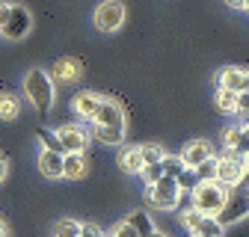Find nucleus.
Here are the masks:
<instances>
[{
	"label": "nucleus",
	"instance_id": "obj_1",
	"mask_svg": "<svg viewBox=\"0 0 249 237\" xmlns=\"http://www.w3.org/2000/svg\"><path fill=\"white\" fill-rule=\"evenodd\" d=\"M24 98L30 101L39 116H45L51 107H53V98H56V86L51 80V74L45 68H30L24 74Z\"/></svg>",
	"mask_w": 249,
	"mask_h": 237
},
{
	"label": "nucleus",
	"instance_id": "obj_2",
	"mask_svg": "<svg viewBox=\"0 0 249 237\" xmlns=\"http://www.w3.org/2000/svg\"><path fill=\"white\" fill-rule=\"evenodd\" d=\"M190 199H193V211H199L202 217H220V211L226 207V199H229V190L220 187L216 181H199L193 190H190Z\"/></svg>",
	"mask_w": 249,
	"mask_h": 237
},
{
	"label": "nucleus",
	"instance_id": "obj_3",
	"mask_svg": "<svg viewBox=\"0 0 249 237\" xmlns=\"http://www.w3.org/2000/svg\"><path fill=\"white\" fill-rule=\"evenodd\" d=\"M145 199H148L151 207H158V211H175L181 190L175 184V178H160V181H154L151 187H145Z\"/></svg>",
	"mask_w": 249,
	"mask_h": 237
},
{
	"label": "nucleus",
	"instance_id": "obj_4",
	"mask_svg": "<svg viewBox=\"0 0 249 237\" xmlns=\"http://www.w3.org/2000/svg\"><path fill=\"white\" fill-rule=\"evenodd\" d=\"M249 217V193L243 187H231L229 190V199H226V207L220 211V217H216V222H220L223 228L229 225H237Z\"/></svg>",
	"mask_w": 249,
	"mask_h": 237
},
{
	"label": "nucleus",
	"instance_id": "obj_5",
	"mask_svg": "<svg viewBox=\"0 0 249 237\" xmlns=\"http://www.w3.org/2000/svg\"><path fill=\"white\" fill-rule=\"evenodd\" d=\"M246 166H243V157H237L234 152H226L223 157H216V175H213V181L231 190V187H240V178H243Z\"/></svg>",
	"mask_w": 249,
	"mask_h": 237
},
{
	"label": "nucleus",
	"instance_id": "obj_6",
	"mask_svg": "<svg viewBox=\"0 0 249 237\" xmlns=\"http://www.w3.org/2000/svg\"><path fill=\"white\" fill-rule=\"evenodd\" d=\"M53 134L62 145V154H83L89 148V131L83 125H59Z\"/></svg>",
	"mask_w": 249,
	"mask_h": 237
},
{
	"label": "nucleus",
	"instance_id": "obj_7",
	"mask_svg": "<svg viewBox=\"0 0 249 237\" xmlns=\"http://www.w3.org/2000/svg\"><path fill=\"white\" fill-rule=\"evenodd\" d=\"M92 21H95V27L101 33H116L124 24V3H119V0H104V3H98Z\"/></svg>",
	"mask_w": 249,
	"mask_h": 237
},
{
	"label": "nucleus",
	"instance_id": "obj_8",
	"mask_svg": "<svg viewBox=\"0 0 249 237\" xmlns=\"http://www.w3.org/2000/svg\"><path fill=\"white\" fill-rule=\"evenodd\" d=\"M30 27H33V18H30V12L18 3H12V12H9V21L0 27V36L9 39V42H21L27 33H30Z\"/></svg>",
	"mask_w": 249,
	"mask_h": 237
},
{
	"label": "nucleus",
	"instance_id": "obj_9",
	"mask_svg": "<svg viewBox=\"0 0 249 237\" xmlns=\"http://www.w3.org/2000/svg\"><path fill=\"white\" fill-rule=\"evenodd\" d=\"M220 89H229V92H249V68H237V66H226L220 71V80H216Z\"/></svg>",
	"mask_w": 249,
	"mask_h": 237
},
{
	"label": "nucleus",
	"instance_id": "obj_10",
	"mask_svg": "<svg viewBox=\"0 0 249 237\" xmlns=\"http://www.w3.org/2000/svg\"><path fill=\"white\" fill-rule=\"evenodd\" d=\"M178 157L184 160L187 169H196L202 160L213 157V148H211L208 139H190V142H184V148H181V154H178Z\"/></svg>",
	"mask_w": 249,
	"mask_h": 237
},
{
	"label": "nucleus",
	"instance_id": "obj_11",
	"mask_svg": "<svg viewBox=\"0 0 249 237\" xmlns=\"http://www.w3.org/2000/svg\"><path fill=\"white\" fill-rule=\"evenodd\" d=\"M98 107H101V95H98V92H92V89H80V92L71 98V110H74V116L86 118V122H92V118H95Z\"/></svg>",
	"mask_w": 249,
	"mask_h": 237
},
{
	"label": "nucleus",
	"instance_id": "obj_12",
	"mask_svg": "<svg viewBox=\"0 0 249 237\" xmlns=\"http://www.w3.org/2000/svg\"><path fill=\"white\" fill-rule=\"evenodd\" d=\"M51 80H62V83H74V80H80V74H83V66H80V59H71V56H62V59H56V63L51 66Z\"/></svg>",
	"mask_w": 249,
	"mask_h": 237
},
{
	"label": "nucleus",
	"instance_id": "obj_13",
	"mask_svg": "<svg viewBox=\"0 0 249 237\" xmlns=\"http://www.w3.org/2000/svg\"><path fill=\"white\" fill-rule=\"evenodd\" d=\"M223 145H226V152H234L237 157H243L249 152V131L246 125H231L223 131Z\"/></svg>",
	"mask_w": 249,
	"mask_h": 237
},
{
	"label": "nucleus",
	"instance_id": "obj_14",
	"mask_svg": "<svg viewBox=\"0 0 249 237\" xmlns=\"http://www.w3.org/2000/svg\"><path fill=\"white\" fill-rule=\"evenodd\" d=\"M95 125H128L124 122V110L116 98H101V107L95 113V118H92Z\"/></svg>",
	"mask_w": 249,
	"mask_h": 237
},
{
	"label": "nucleus",
	"instance_id": "obj_15",
	"mask_svg": "<svg viewBox=\"0 0 249 237\" xmlns=\"http://www.w3.org/2000/svg\"><path fill=\"white\" fill-rule=\"evenodd\" d=\"M36 166H39L42 178H48V181H59V178H62V154L59 152H48V148H42L39 157H36Z\"/></svg>",
	"mask_w": 249,
	"mask_h": 237
},
{
	"label": "nucleus",
	"instance_id": "obj_16",
	"mask_svg": "<svg viewBox=\"0 0 249 237\" xmlns=\"http://www.w3.org/2000/svg\"><path fill=\"white\" fill-rule=\"evenodd\" d=\"M124 134H128V125H95L89 139H95L98 145H122Z\"/></svg>",
	"mask_w": 249,
	"mask_h": 237
},
{
	"label": "nucleus",
	"instance_id": "obj_17",
	"mask_svg": "<svg viewBox=\"0 0 249 237\" xmlns=\"http://www.w3.org/2000/svg\"><path fill=\"white\" fill-rule=\"evenodd\" d=\"M89 172L86 154H62V178L66 181H83Z\"/></svg>",
	"mask_w": 249,
	"mask_h": 237
},
{
	"label": "nucleus",
	"instance_id": "obj_18",
	"mask_svg": "<svg viewBox=\"0 0 249 237\" xmlns=\"http://www.w3.org/2000/svg\"><path fill=\"white\" fill-rule=\"evenodd\" d=\"M119 169H122L124 175H140V172H142L140 145H128V148H122V154H119Z\"/></svg>",
	"mask_w": 249,
	"mask_h": 237
},
{
	"label": "nucleus",
	"instance_id": "obj_19",
	"mask_svg": "<svg viewBox=\"0 0 249 237\" xmlns=\"http://www.w3.org/2000/svg\"><path fill=\"white\" fill-rule=\"evenodd\" d=\"M128 222H131V228H134L140 237H148L151 231H158V225H154V217H151L148 211H142V207H137V211L128 214Z\"/></svg>",
	"mask_w": 249,
	"mask_h": 237
},
{
	"label": "nucleus",
	"instance_id": "obj_20",
	"mask_svg": "<svg viewBox=\"0 0 249 237\" xmlns=\"http://www.w3.org/2000/svg\"><path fill=\"white\" fill-rule=\"evenodd\" d=\"M21 113V101L12 92H0V122H15Z\"/></svg>",
	"mask_w": 249,
	"mask_h": 237
},
{
	"label": "nucleus",
	"instance_id": "obj_21",
	"mask_svg": "<svg viewBox=\"0 0 249 237\" xmlns=\"http://www.w3.org/2000/svg\"><path fill=\"white\" fill-rule=\"evenodd\" d=\"M234 98H237L234 92L216 86V92H213V107L220 110V113H226V116H234Z\"/></svg>",
	"mask_w": 249,
	"mask_h": 237
},
{
	"label": "nucleus",
	"instance_id": "obj_22",
	"mask_svg": "<svg viewBox=\"0 0 249 237\" xmlns=\"http://www.w3.org/2000/svg\"><path fill=\"white\" fill-rule=\"evenodd\" d=\"M80 234V222L74 217H62L53 222V237H77Z\"/></svg>",
	"mask_w": 249,
	"mask_h": 237
},
{
	"label": "nucleus",
	"instance_id": "obj_23",
	"mask_svg": "<svg viewBox=\"0 0 249 237\" xmlns=\"http://www.w3.org/2000/svg\"><path fill=\"white\" fill-rule=\"evenodd\" d=\"M193 234H205V237H226V228L216 222L213 217H202V222L193 228Z\"/></svg>",
	"mask_w": 249,
	"mask_h": 237
},
{
	"label": "nucleus",
	"instance_id": "obj_24",
	"mask_svg": "<svg viewBox=\"0 0 249 237\" xmlns=\"http://www.w3.org/2000/svg\"><path fill=\"white\" fill-rule=\"evenodd\" d=\"M160 169H163V178H178L187 166H184V160L178 157V154H163V160H160Z\"/></svg>",
	"mask_w": 249,
	"mask_h": 237
},
{
	"label": "nucleus",
	"instance_id": "obj_25",
	"mask_svg": "<svg viewBox=\"0 0 249 237\" xmlns=\"http://www.w3.org/2000/svg\"><path fill=\"white\" fill-rule=\"evenodd\" d=\"M163 148L160 145H154V142H148V145H140V157H142V166H151V163H160L163 160Z\"/></svg>",
	"mask_w": 249,
	"mask_h": 237
},
{
	"label": "nucleus",
	"instance_id": "obj_26",
	"mask_svg": "<svg viewBox=\"0 0 249 237\" xmlns=\"http://www.w3.org/2000/svg\"><path fill=\"white\" fill-rule=\"evenodd\" d=\"M193 172H196V181H213V175H216V157L202 160Z\"/></svg>",
	"mask_w": 249,
	"mask_h": 237
},
{
	"label": "nucleus",
	"instance_id": "obj_27",
	"mask_svg": "<svg viewBox=\"0 0 249 237\" xmlns=\"http://www.w3.org/2000/svg\"><path fill=\"white\" fill-rule=\"evenodd\" d=\"M104 234H107V237H140V234L131 228V222H128V220H116Z\"/></svg>",
	"mask_w": 249,
	"mask_h": 237
},
{
	"label": "nucleus",
	"instance_id": "obj_28",
	"mask_svg": "<svg viewBox=\"0 0 249 237\" xmlns=\"http://www.w3.org/2000/svg\"><path fill=\"white\" fill-rule=\"evenodd\" d=\"M36 136H39L42 148H48V152H59V154H62V145H59V139H56V134H53V131L39 128V131H36Z\"/></svg>",
	"mask_w": 249,
	"mask_h": 237
},
{
	"label": "nucleus",
	"instance_id": "obj_29",
	"mask_svg": "<svg viewBox=\"0 0 249 237\" xmlns=\"http://www.w3.org/2000/svg\"><path fill=\"white\" fill-rule=\"evenodd\" d=\"M175 184H178V190H181V193H190V190L199 184V181H196V172H193V169H184V172L175 178Z\"/></svg>",
	"mask_w": 249,
	"mask_h": 237
},
{
	"label": "nucleus",
	"instance_id": "obj_30",
	"mask_svg": "<svg viewBox=\"0 0 249 237\" xmlns=\"http://www.w3.org/2000/svg\"><path fill=\"white\" fill-rule=\"evenodd\" d=\"M142 184L145 187H151L154 181H160V178H163V169H160V163H151V166H142Z\"/></svg>",
	"mask_w": 249,
	"mask_h": 237
},
{
	"label": "nucleus",
	"instance_id": "obj_31",
	"mask_svg": "<svg viewBox=\"0 0 249 237\" xmlns=\"http://www.w3.org/2000/svg\"><path fill=\"white\" fill-rule=\"evenodd\" d=\"M234 116H243L249 122V92H237L234 98Z\"/></svg>",
	"mask_w": 249,
	"mask_h": 237
},
{
	"label": "nucleus",
	"instance_id": "obj_32",
	"mask_svg": "<svg viewBox=\"0 0 249 237\" xmlns=\"http://www.w3.org/2000/svg\"><path fill=\"white\" fill-rule=\"evenodd\" d=\"M77 237H107L104 228H98L95 222H80V234Z\"/></svg>",
	"mask_w": 249,
	"mask_h": 237
},
{
	"label": "nucleus",
	"instance_id": "obj_33",
	"mask_svg": "<svg viewBox=\"0 0 249 237\" xmlns=\"http://www.w3.org/2000/svg\"><path fill=\"white\" fill-rule=\"evenodd\" d=\"M9 12H12V3H0V27L9 21Z\"/></svg>",
	"mask_w": 249,
	"mask_h": 237
},
{
	"label": "nucleus",
	"instance_id": "obj_34",
	"mask_svg": "<svg viewBox=\"0 0 249 237\" xmlns=\"http://www.w3.org/2000/svg\"><path fill=\"white\" fill-rule=\"evenodd\" d=\"M6 175H9V160H6L3 154H0V184L6 181Z\"/></svg>",
	"mask_w": 249,
	"mask_h": 237
},
{
	"label": "nucleus",
	"instance_id": "obj_35",
	"mask_svg": "<svg viewBox=\"0 0 249 237\" xmlns=\"http://www.w3.org/2000/svg\"><path fill=\"white\" fill-rule=\"evenodd\" d=\"M226 3H229L231 9H243V3H246V0H226Z\"/></svg>",
	"mask_w": 249,
	"mask_h": 237
},
{
	"label": "nucleus",
	"instance_id": "obj_36",
	"mask_svg": "<svg viewBox=\"0 0 249 237\" xmlns=\"http://www.w3.org/2000/svg\"><path fill=\"white\" fill-rule=\"evenodd\" d=\"M148 237H172V234H169V231H163V228H158V231H151Z\"/></svg>",
	"mask_w": 249,
	"mask_h": 237
},
{
	"label": "nucleus",
	"instance_id": "obj_37",
	"mask_svg": "<svg viewBox=\"0 0 249 237\" xmlns=\"http://www.w3.org/2000/svg\"><path fill=\"white\" fill-rule=\"evenodd\" d=\"M0 237H9V231H6V222H3V217H0Z\"/></svg>",
	"mask_w": 249,
	"mask_h": 237
},
{
	"label": "nucleus",
	"instance_id": "obj_38",
	"mask_svg": "<svg viewBox=\"0 0 249 237\" xmlns=\"http://www.w3.org/2000/svg\"><path fill=\"white\" fill-rule=\"evenodd\" d=\"M243 166H246V169H249V152H246V154H243Z\"/></svg>",
	"mask_w": 249,
	"mask_h": 237
},
{
	"label": "nucleus",
	"instance_id": "obj_39",
	"mask_svg": "<svg viewBox=\"0 0 249 237\" xmlns=\"http://www.w3.org/2000/svg\"><path fill=\"white\" fill-rule=\"evenodd\" d=\"M243 9H246V12H249V0H246V3H243Z\"/></svg>",
	"mask_w": 249,
	"mask_h": 237
},
{
	"label": "nucleus",
	"instance_id": "obj_40",
	"mask_svg": "<svg viewBox=\"0 0 249 237\" xmlns=\"http://www.w3.org/2000/svg\"><path fill=\"white\" fill-rule=\"evenodd\" d=\"M190 237H205V234H190Z\"/></svg>",
	"mask_w": 249,
	"mask_h": 237
},
{
	"label": "nucleus",
	"instance_id": "obj_41",
	"mask_svg": "<svg viewBox=\"0 0 249 237\" xmlns=\"http://www.w3.org/2000/svg\"><path fill=\"white\" fill-rule=\"evenodd\" d=\"M246 131H249V122H246Z\"/></svg>",
	"mask_w": 249,
	"mask_h": 237
},
{
	"label": "nucleus",
	"instance_id": "obj_42",
	"mask_svg": "<svg viewBox=\"0 0 249 237\" xmlns=\"http://www.w3.org/2000/svg\"><path fill=\"white\" fill-rule=\"evenodd\" d=\"M246 193H249V190H246Z\"/></svg>",
	"mask_w": 249,
	"mask_h": 237
}]
</instances>
